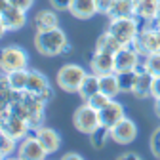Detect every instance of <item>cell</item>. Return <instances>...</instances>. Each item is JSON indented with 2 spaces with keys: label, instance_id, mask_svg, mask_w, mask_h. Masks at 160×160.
<instances>
[{
  "label": "cell",
  "instance_id": "6da1fadb",
  "mask_svg": "<svg viewBox=\"0 0 160 160\" xmlns=\"http://www.w3.org/2000/svg\"><path fill=\"white\" fill-rule=\"evenodd\" d=\"M46 105L42 99L34 93H29V92H19L15 101L10 105V109L19 114L25 122L31 126V130L38 128L44 124V118H46Z\"/></svg>",
  "mask_w": 160,
  "mask_h": 160
},
{
  "label": "cell",
  "instance_id": "7a4b0ae2",
  "mask_svg": "<svg viewBox=\"0 0 160 160\" xmlns=\"http://www.w3.org/2000/svg\"><path fill=\"white\" fill-rule=\"evenodd\" d=\"M34 48L40 55L55 57V55H65L72 50L69 38L63 29H48V31H36L34 34Z\"/></svg>",
  "mask_w": 160,
  "mask_h": 160
},
{
  "label": "cell",
  "instance_id": "3957f363",
  "mask_svg": "<svg viewBox=\"0 0 160 160\" xmlns=\"http://www.w3.org/2000/svg\"><path fill=\"white\" fill-rule=\"evenodd\" d=\"M107 31L122 46H132L133 40L139 34V31H141V21H139L135 15H130V17H112L109 21V25H107Z\"/></svg>",
  "mask_w": 160,
  "mask_h": 160
},
{
  "label": "cell",
  "instance_id": "277c9868",
  "mask_svg": "<svg viewBox=\"0 0 160 160\" xmlns=\"http://www.w3.org/2000/svg\"><path fill=\"white\" fill-rule=\"evenodd\" d=\"M29 69V53L17 44L0 48V72L10 74L13 71Z\"/></svg>",
  "mask_w": 160,
  "mask_h": 160
},
{
  "label": "cell",
  "instance_id": "5b68a950",
  "mask_svg": "<svg viewBox=\"0 0 160 160\" xmlns=\"http://www.w3.org/2000/svg\"><path fill=\"white\" fill-rule=\"evenodd\" d=\"M86 76H88V72L84 71V67H80L76 63H67V65H63L57 71L55 82L63 92L78 93V90H80V86H82Z\"/></svg>",
  "mask_w": 160,
  "mask_h": 160
},
{
  "label": "cell",
  "instance_id": "8992f818",
  "mask_svg": "<svg viewBox=\"0 0 160 160\" xmlns=\"http://www.w3.org/2000/svg\"><path fill=\"white\" fill-rule=\"evenodd\" d=\"M0 132H4L8 137L15 139V141L19 143V141H21L23 137H27L32 130H31V126H29L19 114H15L12 109H6V111L2 112V116H0Z\"/></svg>",
  "mask_w": 160,
  "mask_h": 160
},
{
  "label": "cell",
  "instance_id": "52a82bcc",
  "mask_svg": "<svg viewBox=\"0 0 160 160\" xmlns=\"http://www.w3.org/2000/svg\"><path fill=\"white\" fill-rule=\"evenodd\" d=\"M72 124L80 133L90 135L92 132H95L99 126H101V120H99V111L93 109L90 103H82L72 114Z\"/></svg>",
  "mask_w": 160,
  "mask_h": 160
},
{
  "label": "cell",
  "instance_id": "ba28073f",
  "mask_svg": "<svg viewBox=\"0 0 160 160\" xmlns=\"http://www.w3.org/2000/svg\"><path fill=\"white\" fill-rule=\"evenodd\" d=\"M132 46L139 52L141 57H147L151 53L160 52V29L154 27L152 23L147 27H141V31H139V34L133 40Z\"/></svg>",
  "mask_w": 160,
  "mask_h": 160
},
{
  "label": "cell",
  "instance_id": "9c48e42d",
  "mask_svg": "<svg viewBox=\"0 0 160 160\" xmlns=\"http://www.w3.org/2000/svg\"><path fill=\"white\" fill-rule=\"evenodd\" d=\"M25 92L29 93H34L42 99L44 103H50L53 99V88L50 86V80L44 72H40L36 69H29V78H27V88Z\"/></svg>",
  "mask_w": 160,
  "mask_h": 160
},
{
  "label": "cell",
  "instance_id": "30bf717a",
  "mask_svg": "<svg viewBox=\"0 0 160 160\" xmlns=\"http://www.w3.org/2000/svg\"><path fill=\"white\" fill-rule=\"evenodd\" d=\"M17 156L23 160H46L50 152L46 151V147L40 143V139L34 133H29L17 143Z\"/></svg>",
  "mask_w": 160,
  "mask_h": 160
},
{
  "label": "cell",
  "instance_id": "8fae6325",
  "mask_svg": "<svg viewBox=\"0 0 160 160\" xmlns=\"http://www.w3.org/2000/svg\"><path fill=\"white\" fill-rule=\"evenodd\" d=\"M143 57L133 46H122L114 53V72H130L141 67Z\"/></svg>",
  "mask_w": 160,
  "mask_h": 160
},
{
  "label": "cell",
  "instance_id": "7c38bea8",
  "mask_svg": "<svg viewBox=\"0 0 160 160\" xmlns=\"http://www.w3.org/2000/svg\"><path fill=\"white\" fill-rule=\"evenodd\" d=\"M135 137H137V126L128 116H124L118 124L111 128V139L118 145H130Z\"/></svg>",
  "mask_w": 160,
  "mask_h": 160
},
{
  "label": "cell",
  "instance_id": "4fadbf2b",
  "mask_svg": "<svg viewBox=\"0 0 160 160\" xmlns=\"http://www.w3.org/2000/svg\"><path fill=\"white\" fill-rule=\"evenodd\" d=\"M90 71L93 74H97V76L114 72V53L95 50L92 59H90Z\"/></svg>",
  "mask_w": 160,
  "mask_h": 160
},
{
  "label": "cell",
  "instance_id": "5bb4252c",
  "mask_svg": "<svg viewBox=\"0 0 160 160\" xmlns=\"http://www.w3.org/2000/svg\"><path fill=\"white\" fill-rule=\"evenodd\" d=\"M124 116H126L124 105L118 103V101H114V99H111V103H109L105 109L99 111V120H101V126H105V128H109V130H111L114 124H118Z\"/></svg>",
  "mask_w": 160,
  "mask_h": 160
},
{
  "label": "cell",
  "instance_id": "9a60e30c",
  "mask_svg": "<svg viewBox=\"0 0 160 160\" xmlns=\"http://www.w3.org/2000/svg\"><path fill=\"white\" fill-rule=\"evenodd\" d=\"M32 133L40 139V143H42L46 147V151L50 154H53L55 151H59V147H61V135H59V132H55L53 128H48V126H38L32 130Z\"/></svg>",
  "mask_w": 160,
  "mask_h": 160
},
{
  "label": "cell",
  "instance_id": "2e32d148",
  "mask_svg": "<svg viewBox=\"0 0 160 160\" xmlns=\"http://www.w3.org/2000/svg\"><path fill=\"white\" fill-rule=\"evenodd\" d=\"M158 10H160V0H135V12H133V15L141 23L151 25L156 19Z\"/></svg>",
  "mask_w": 160,
  "mask_h": 160
},
{
  "label": "cell",
  "instance_id": "e0dca14e",
  "mask_svg": "<svg viewBox=\"0 0 160 160\" xmlns=\"http://www.w3.org/2000/svg\"><path fill=\"white\" fill-rule=\"evenodd\" d=\"M0 19H2V23L6 25L8 32L21 31V29L27 25V12L17 10V8H13V6H8V8L2 12Z\"/></svg>",
  "mask_w": 160,
  "mask_h": 160
},
{
  "label": "cell",
  "instance_id": "ac0fdd59",
  "mask_svg": "<svg viewBox=\"0 0 160 160\" xmlns=\"http://www.w3.org/2000/svg\"><path fill=\"white\" fill-rule=\"evenodd\" d=\"M152 80H154V76L151 72H147L143 67H139L137 69V80H135V86L132 90V95L137 97V99H147V97H151Z\"/></svg>",
  "mask_w": 160,
  "mask_h": 160
},
{
  "label": "cell",
  "instance_id": "d6986e66",
  "mask_svg": "<svg viewBox=\"0 0 160 160\" xmlns=\"http://www.w3.org/2000/svg\"><path fill=\"white\" fill-rule=\"evenodd\" d=\"M69 13L76 19H92L97 12V2L95 0H72L71 2V8H69Z\"/></svg>",
  "mask_w": 160,
  "mask_h": 160
},
{
  "label": "cell",
  "instance_id": "ffe728a7",
  "mask_svg": "<svg viewBox=\"0 0 160 160\" xmlns=\"http://www.w3.org/2000/svg\"><path fill=\"white\" fill-rule=\"evenodd\" d=\"M32 23H34L36 31H48V29L59 27L57 10H40V12L32 17Z\"/></svg>",
  "mask_w": 160,
  "mask_h": 160
},
{
  "label": "cell",
  "instance_id": "44dd1931",
  "mask_svg": "<svg viewBox=\"0 0 160 160\" xmlns=\"http://www.w3.org/2000/svg\"><path fill=\"white\" fill-rule=\"evenodd\" d=\"M99 92H103L105 95H109L111 99H114V97L120 93L118 74H116V72H111V74L99 76Z\"/></svg>",
  "mask_w": 160,
  "mask_h": 160
},
{
  "label": "cell",
  "instance_id": "7402d4cb",
  "mask_svg": "<svg viewBox=\"0 0 160 160\" xmlns=\"http://www.w3.org/2000/svg\"><path fill=\"white\" fill-rule=\"evenodd\" d=\"M135 12V0H114L111 10H109V17H130Z\"/></svg>",
  "mask_w": 160,
  "mask_h": 160
},
{
  "label": "cell",
  "instance_id": "603a6c76",
  "mask_svg": "<svg viewBox=\"0 0 160 160\" xmlns=\"http://www.w3.org/2000/svg\"><path fill=\"white\" fill-rule=\"evenodd\" d=\"M17 93H19V90L12 88L10 80H8V76L0 72V103L6 105V107H10V105L15 101Z\"/></svg>",
  "mask_w": 160,
  "mask_h": 160
},
{
  "label": "cell",
  "instance_id": "cb8c5ba5",
  "mask_svg": "<svg viewBox=\"0 0 160 160\" xmlns=\"http://www.w3.org/2000/svg\"><path fill=\"white\" fill-rule=\"evenodd\" d=\"M120 48H122V44L118 42V40L109 32V31H105V32H101L97 36V40H95V50H101V52H111V53H116Z\"/></svg>",
  "mask_w": 160,
  "mask_h": 160
},
{
  "label": "cell",
  "instance_id": "d4e9b609",
  "mask_svg": "<svg viewBox=\"0 0 160 160\" xmlns=\"http://www.w3.org/2000/svg\"><path fill=\"white\" fill-rule=\"evenodd\" d=\"M97 92H99V76H97V74H93V72H90V74L84 78L82 86H80L78 95L82 97L84 101H88V99H90L92 95H95Z\"/></svg>",
  "mask_w": 160,
  "mask_h": 160
},
{
  "label": "cell",
  "instance_id": "484cf974",
  "mask_svg": "<svg viewBox=\"0 0 160 160\" xmlns=\"http://www.w3.org/2000/svg\"><path fill=\"white\" fill-rule=\"evenodd\" d=\"M88 137H90V143H92L93 149H103V147L107 145V141L111 139V130L105 128V126H99V128H97L95 132H92Z\"/></svg>",
  "mask_w": 160,
  "mask_h": 160
},
{
  "label": "cell",
  "instance_id": "4316f807",
  "mask_svg": "<svg viewBox=\"0 0 160 160\" xmlns=\"http://www.w3.org/2000/svg\"><path fill=\"white\" fill-rule=\"evenodd\" d=\"M12 88L19 90V92H25L27 88V78H29V69H23V71H13L10 74H6Z\"/></svg>",
  "mask_w": 160,
  "mask_h": 160
},
{
  "label": "cell",
  "instance_id": "83f0119b",
  "mask_svg": "<svg viewBox=\"0 0 160 160\" xmlns=\"http://www.w3.org/2000/svg\"><path fill=\"white\" fill-rule=\"evenodd\" d=\"M141 67H143L147 72H151L154 78H158V76H160V52H156V53H151V55L143 57Z\"/></svg>",
  "mask_w": 160,
  "mask_h": 160
},
{
  "label": "cell",
  "instance_id": "f1b7e54d",
  "mask_svg": "<svg viewBox=\"0 0 160 160\" xmlns=\"http://www.w3.org/2000/svg\"><path fill=\"white\" fill-rule=\"evenodd\" d=\"M137 80V71H130V72H118V84H120V92L124 93H132L133 86Z\"/></svg>",
  "mask_w": 160,
  "mask_h": 160
},
{
  "label": "cell",
  "instance_id": "f546056e",
  "mask_svg": "<svg viewBox=\"0 0 160 160\" xmlns=\"http://www.w3.org/2000/svg\"><path fill=\"white\" fill-rule=\"evenodd\" d=\"M86 103H90L93 109H97V111H101V109H105L109 103H111V97L109 95H105L103 92H97L95 95H92L90 99H88V101Z\"/></svg>",
  "mask_w": 160,
  "mask_h": 160
},
{
  "label": "cell",
  "instance_id": "4dcf8cb0",
  "mask_svg": "<svg viewBox=\"0 0 160 160\" xmlns=\"http://www.w3.org/2000/svg\"><path fill=\"white\" fill-rule=\"evenodd\" d=\"M151 151H152V154L160 160V126L152 132V135H151Z\"/></svg>",
  "mask_w": 160,
  "mask_h": 160
},
{
  "label": "cell",
  "instance_id": "1f68e13d",
  "mask_svg": "<svg viewBox=\"0 0 160 160\" xmlns=\"http://www.w3.org/2000/svg\"><path fill=\"white\" fill-rule=\"evenodd\" d=\"M10 6H13L17 10H23V12H29L34 6V0H10Z\"/></svg>",
  "mask_w": 160,
  "mask_h": 160
},
{
  "label": "cell",
  "instance_id": "d6a6232c",
  "mask_svg": "<svg viewBox=\"0 0 160 160\" xmlns=\"http://www.w3.org/2000/svg\"><path fill=\"white\" fill-rule=\"evenodd\" d=\"M71 2H72V0H50L52 8H53V10H57V12H63V10H67V12H69Z\"/></svg>",
  "mask_w": 160,
  "mask_h": 160
},
{
  "label": "cell",
  "instance_id": "836d02e7",
  "mask_svg": "<svg viewBox=\"0 0 160 160\" xmlns=\"http://www.w3.org/2000/svg\"><path fill=\"white\" fill-rule=\"evenodd\" d=\"M95 2H97V12H99V13H105V15H107L114 0H95Z\"/></svg>",
  "mask_w": 160,
  "mask_h": 160
},
{
  "label": "cell",
  "instance_id": "e575fe53",
  "mask_svg": "<svg viewBox=\"0 0 160 160\" xmlns=\"http://www.w3.org/2000/svg\"><path fill=\"white\" fill-rule=\"evenodd\" d=\"M152 99H160V76L152 80V92H151Z\"/></svg>",
  "mask_w": 160,
  "mask_h": 160
},
{
  "label": "cell",
  "instance_id": "d590c367",
  "mask_svg": "<svg viewBox=\"0 0 160 160\" xmlns=\"http://www.w3.org/2000/svg\"><path fill=\"white\" fill-rule=\"evenodd\" d=\"M116 160H143L139 154H135V152H122Z\"/></svg>",
  "mask_w": 160,
  "mask_h": 160
},
{
  "label": "cell",
  "instance_id": "8d00e7d4",
  "mask_svg": "<svg viewBox=\"0 0 160 160\" xmlns=\"http://www.w3.org/2000/svg\"><path fill=\"white\" fill-rule=\"evenodd\" d=\"M61 160H84V158L80 156L78 152H67V154L61 156Z\"/></svg>",
  "mask_w": 160,
  "mask_h": 160
},
{
  "label": "cell",
  "instance_id": "74e56055",
  "mask_svg": "<svg viewBox=\"0 0 160 160\" xmlns=\"http://www.w3.org/2000/svg\"><path fill=\"white\" fill-rule=\"evenodd\" d=\"M10 6V0H0V15H2V12Z\"/></svg>",
  "mask_w": 160,
  "mask_h": 160
},
{
  "label": "cell",
  "instance_id": "f35d334b",
  "mask_svg": "<svg viewBox=\"0 0 160 160\" xmlns=\"http://www.w3.org/2000/svg\"><path fill=\"white\" fill-rule=\"evenodd\" d=\"M8 32V29H6V25L2 23V19H0V40H2L4 38V34Z\"/></svg>",
  "mask_w": 160,
  "mask_h": 160
},
{
  "label": "cell",
  "instance_id": "ab89813d",
  "mask_svg": "<svg viewBox=\"0 0 160 160\" xmlns=\"http://www.w3.org/2000/svg\"><path fill=\"white\" fill-rule=\"evenodd\" d=\"M154 112H156V116L160 118V99H154Z\"/></svg>",
  "mask_w": 160,
  "mask_h": 160
},
{
  "label": "cell",
  "instance_id": "60d3db41",
  "mask_svg": "<svg viewBox=\"0 0 160 160\" xmlns=\"http://www.w3.org/2000/svg\"><path fill=\"white\" fill-rule=\"evenodd\" d=\"M152 25L160 29V10H158V13H156V19H154V21H152Z\"/></svg>",
  "mask_w": 160,
  "mask_h": 160
},
{
  "label": "cell",
  "instance_id": "b9f144b4",
  "mask_svg": "<svg viewBox=\"0 0 160 160\" xmlns=\"http://www.w3.org/2000/svg\"><path fill=\"white\" fill-rule=\"evenodd\" d=\"M6 109H10V107H6V105H2V103H0V116H2V112H4Z\"/></svg>",
  "mask_w": 160,
  "mask_h": 160
},
{
  "label": "cell",
  "instance_id": "7bdbcfd3",
  "mask_svg": "<svg viewBox=\"0 0 160 160\" xmlns=\"http://www.w3.org/2000/svg\"><path fill=\"white\" fill-rule=\"evenodd\" d=\"M4 160H23V158H19V156H6Z\"/></svg>",
  "mask_w": 160,
  "mask_h": 160
},
{
  "label": "cell",
  "instance_id": "ee69618b",
  "mask_svg": "<svg viewBox=\"0 0 160 160\" xmlns=\"http://www.w3.org/2000/svg\"><path fill=\"white\" fill-rule=\"evenodd\" d=\"M0 156H2V151H0ZM2 158H4V156H2Z\"/></svg>",
  "mask_w": 160,
  "mask_h": 160
},
{
  "label": "cell",
  "instance_id": "f6af8a7d",
  "mask_svg": "<svg viewBox=\"0 0 160 160\" xmlns=\"http://www.w3.org/2000/svg\"><path fill=\"white\" fill-rule=\"evenodd\" d=\"M0 160H4V158H2V156H0Z\"/></svg>",
  "mask_w": 160,
  "mask_h": 160
}]
</instances>
